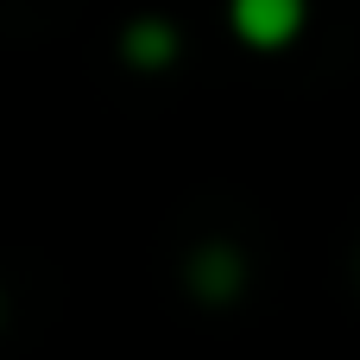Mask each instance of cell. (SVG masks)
<instances>
[{"label":"cell","mask_w":360,"mask_h":360,"mask_svg":"<svg viewBox=\"0 0 360 360\" xmlns=\"http://www.w3.org/2000/svg\"><path fill=\"white\" fill-rule=\"evenodd\" d=\"M247 278H253L247 253H240L234 240H221V234H209V240H196V247L184 253V291H190L202 310L240 304V297H247Z\"/></svg>","instance_id":"obj_1"},{"label":"cell","mask_w":360,"mask_h":360,"mask_svg":"<svg viewBox=\"0 0 360 360\" xmlns=\"http://www.w3.org/2000/svg\"><path fill=\"white\" fill-rule=\"evenodd\" d=\"M228 25L247 51H285L310 25V0H228Z\"/></svg>","instance_id":"obj_2"},{"label":"cell","mask_w":360,"mask_h":360,"mask_svg":"<svg viewBox=\"0 0 360 360\" xmlns=\"http://www.w3.org/2000/svg\"><path fill=\"white\" fill-rule=\"evenodd\" d=\"M177 57H184L177 19H165V13H133V19L120 25V63H127V70L165 76V70H177Z\"/></svg>","instance_id":"obj_3"},{"label":"cell","mask_w":360,"mask_h":360,"mask_svg":"<svg viewBox=\"0 0 360 360\" xmlns=\"http://www.w3.org/2000/svg\"><path fill=\"white\" fill-rule=\"evenodd\" d=\"M0 323H6V297H0Z\"/></svg>","instance_id":"obj_4"},{"label":"cell","mask_w":360,"mask_h":360,"mask_svg":"<svg viewBox=\"0 0 360 360\" xmlns=\"http://www.w3.org/2000/svg\"><path fill=\"white\" fill-rule=\"evenodd\" d=\"M354 278H360V253H354Z\"/></svg>","instance_id":"obj_5"}]
</instances>
